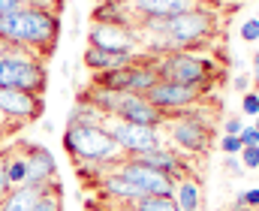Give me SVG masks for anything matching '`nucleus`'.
Here are the masks:
<instances>
[{
  "mask_svg": "<svg viewBox=\"0 0 259 211\" xmlns=\"http://www.w3.org/2000/svg\"><path fill=\"white\" fill-rule=\"evenodd\" d=\"M61 18L49 6H24L18 12L0 15V39L33 52L36 58H49L58 49Z\"/></svg>",
  "mask_w": 259,
  "mask_h": 211,
  "instance_id": "obj_1",
  "label": "nucleus"
},
{
  "mask_svg": "<svg viewBox=\"0 0 259 211\" xmlns=\"http://www.w3.org/2000/svg\"><path fill=\"white\" fill-rule=\"evenodd\" d=\"M64 151L72 163H97V166H118L127 160L121 145L112 139L103 127H66L64 130Z\"/></svg>",
  "mask_w": 259,
  "mask_h": 211,
  "instance_id": "obj_2",
  "label": "nucleus"
},
{
  "mask_svg": "<svg viewBox=\"0 0 259 211\" xmlns=\"http://www.w3.org/2000/svg\"><path fill=\"white\" fill-rule=\"evenodd\" d=\"M157 67V75L163 81H175V85H187V88H196V91H208L211 81L217 78V70L214 64L205 58V55H196V52H169L163 58L154 61Z\"/></svg>",
  "mask_w": 259,
  "mask_h": 211,
  "instance_id": "obj_3",
  "label": "nucleus"
},
{
  "mask_svg": "<svg viewBox=\"0 0 259 211\" xmlns=\"http://www.w3.org/2000/svg\"><path fill=\"white\" fill-rule=\"evenodd\" d=\"M217 30V15L208 6H193L190 12H181L175 18H169L166 27V46L169 52H187L205 46Z\"/></svg>",
  "mask_w": 259,
  "mask_h": 211,
  "instance_id": "obj_4",
  "label": "nucleus"
},
{
  "mask_svg": "<svg viewBox=\"0 0 259 211\" xmlns=\"http://www.w3.org/2000/svg\"><path fill=\"white\" fill-rule=\"evenodd\" d=\"M166 133L178 145L175 148L178 154L181 151L184 154H208L211 145H214V127L202 115H196V109H187V112L169 118L166 121Z\"/></svg>",
  "mask_w": 259,
  "mask_h": 211,
  "instance_id": "obj_5",
  "label": "nucleus"
},
{
  "mask_svg": "<svg viewBox=\"0 0 259 211\" xmlns=\"http://www.w3.org/2000/svg\"><path fill=\"white\" fill-rule=\"evenodd\" d=\"M0 88H18L27 94H46L49 70L39 58H0Z\"/></svg>",
  "mask_w": 259,
  "mask_h": 211,
  "instance_id": "obj_6",
  "label": "nucleus"
},
{
  "mask_svg": "<svg viewBox=\"0 0 259 211\" xmlns=\"http://www.w3.org/2000/svg\"><path fill=\"white\" fill-rule=\"evenodd\" d=\"M103 130L121 145V151H124L127 157H139V154L166 148L160 127H142V124H127V121H121V118H106V121H103Z\"/></svg>",
  "mask_w": 259,
  "mask_h": 211,
  "instance_id": "obj_7",
  "label": "nucleus"
},
{
  "mask_svg": "<svg viewBox=\"0 0 259 211\" xmlns=\"http://www.w3.org/2000/svg\"><path fill=\"white\" fill-rule=\"evenodd\" d=\"M145 100H148L151 106H157L163 115L175 118V115H181V112H187V109H196V106H199L202 91L187 88V85H175V81H163V78H160V81L145 94Z\"/></svg>",
  "mask_w": 259,
  "mask_h": 211,
  "instance_id": "obj_8",
  "label": "nucleus"
},
{
  "mask_svg": "<svg viewBox=\"0 0 259 211\" xmlns=\"http://www.w3.org/2000/svg\"><path fill=\"white\" fill-rule=\"evenodd\" d=\"M46 112V97L42 94H27L18 88H0V115L6 121L24 124V121H36Z\"/></svg>",
  "mask_w": 259,
  "mask_h": 211,
  "instance_id": "obj_9",
  "label": "nucleus"
},
{
  "mask_svg": "<svg viewBox=\"0 0 259 211\" xmlns=\"http://www.w3.org/2000/svg\"><path fill=\"white\" fill-rule=\"evenodd\" d=\"M115 169L127 181H133L145 196H160V199H172L175 196V178H169L163 172H154V169H148V166H142L136 160H121Z\"/></svg>",
  "mask_w": 259,
  "mask_h": 211,
  "instance_id": "obj_10",
  "label": "nucleus"
},
{
  "mask_svg": "<svg viewBox=\"0 0 259 211\" xmlns=\"http://www.w3.org/2000/svg\"><path fill=\"white\" fill-rule=\"evenodd\" d=\"M88 49L100 52H136L139 49V30L124 24H94L88 30Z\"/></svg>",
  "mask_w": 259,
  "mask_h": 211,
  "instance_id": "obj_11",
  "label": "nucleus"
},
{
  "mask_svg": "<svg viewBox=\"0 0 259 211\" xmlns=\"http://www.w3.org/2000/svg\"><path fill=\"white\" fill-rule=\"evenodd\" d=\"M21 154H24V163H27V181L24 184L46 190L49 184L58 181V163H55L49 148H42V145H21Z\"/></svg>",
  "mask_w": 259,
  "mask_h": 211,
  "instance_id": "obj_12",
  "label": "nucleus"
},
{
  "mask_svg": "<svg viewBox=\"0 0 259 211\" xmlns=\"http://www.w3.org/2000/svg\"><path fill=\"white\" fill-rule=\"evenodd\" d=\"M112 118H121L127 124H142V127H163L169 121V115H163L157 106H151L139 94H124V100H121V106Z\"/></svg>",
  "mask_w": 259,
  "mask_h": 211,
  "instance_id": "obj_13",
  "label": "nucleus"
},
{
  "mask_svg": "<svg viewBox=\"0 0 259 211\" xmlns=\"http://www.w3.org/2000/svg\"><path fill=\"white\" fill-rule=\"evenodd\" d=\"M127 160H136L154 172H163L169 178H187L190 175V166L184 163V157L175 151V148H157V151H148V154H139V157H127Z\"/></svg>",
  "mask_w": 259,
  "mask_h": 211,
  "instance_id": "obj_14",
  "label": "nucleus"
},
{
  "mask_svg": "<svg viewBox=\"0 0 259 211\" xmlns=\"http://www.w3.org/2000/svg\"><path fill=\"white\" fill-rule=\"evenodd\" d=\"M94 187L103 193V199H109V202H115V205H133L136 199H142V196H145V193H142L133 181H127L118 169L106 172Z\"/></svg>",
  "mask_w": 259,
  "mask_h": 211,
  "instance_id": "obj_15",
  "label": "nucleus"
},
{
  "mask_svg": "<svg viewBox=\"0 0 259 211\" xmlns=\"http://www.w3.org/2000/svg\"><path fill=\"white\" fill-rule=\"evenodd\" d=\"M193 6H199L196 0H130V9H133L136 21H142V18L169 21V18H175L181 12H190Z\"/></svg>",
  "mask_w": 259,
  "mask_h": 211,
  "instance_id": "obj_16",
  "label": "nucleus"
},
{
  "mask_svg": "<svg viewBox=\"0 0 259 211\" xmlns=\"http://www.w3.org/2000/svg\"><path fill=\"white\" fill-rule=\"evenodd\" d=\"M81 61H84V67L91 72H109V70H124V67L142 61V58H139V52H100V49H88Z\"/></svg>",
  "mask_w": 259,
  "mask_h": 211,
  "instance_id": "obj_17",
  "label": "nucleus"
},
{
  "mask_svg": "<svg viewBox=\"0 0 259 211\" xmlns=\"http://www.w3.org/2000/svg\"><path fill=\"white\" fill-rule=\"evenodd\" d=\"M94 24H124L136 27V15L130 9V0H115V3H97L91 12Z\"/></svg>",
  "mask_w": 259,
  "mask_h": 211,
  "instance_id": "obj_18",
  "label": "nucleus"
},
{
  "mask_svg": "<svg viewBox=\"0 0 259 211\" xmlns=\"http://www.w3.org/2000/svg\"><path fill=\"white\" fill-rule=\"evenodd\" d=\"M172 202L178 205V211H202V184L196 181L193 175L178 178L175 181V196Z\"/></svg>",
  "mask_w": 259,
  "mask_h": 211,
  "instance_id": "obj_19",
  "label": "nucleus"
},
{
  "mask_svg": "<svg viewBox=\"0 0 259 211\" xmlns=\"http://www.w3.org/2000/svg\"><path fill=\"white\" fill-rule=\"evenodd\" d=\"M39 187H30V184H21V187H12L3 199H0V211H30L33 202L39 199Z\"/></svg>",
  "mask_w": 259,
  "mask_h": 211,
  "instance_id": "obj_20",
  "label": "nucleus"
},
{
  "mask_svg": "<svg viewBox=\"0 0 259 211\" xmlns=\"http://www.w3.org/2000/svg\"><path fill=\"white\" fill-rule=\"evenodd\" d=\"M103 121H106V115L94 103H88L81 97L75 100V106L69 112V127H103Z\"/></svg>",
  "mask_w": 259,
  "mask_h": 211,
  "instance_id": "obj_21",
  "label": "nucleus"
},
{
  "mask_svg": "<svg viewBox=\"0 0 259 211\" xmlns=\"http://www.w3.org/2000/svg\"><path fill=\"white\" fill-rule=\"evenodd\" d=\"M30 211H64V202H61V184H58V181L49 184V187L39 193V199L33 202Z\"/></svg>",
  "mask_w": 259,
  "mask_h": 211,
  "instance_id": "obj_22",
  "label": "nucleus"
},
{
  "mask_svg": "<svg viewBox=\"0 0 259 211\" xmlns=\"http://www.w3.org/2000/svg\"><path fill=\"white\" fill-rule=\"evenodd\" d=\"M6 175H9V184H12V187H21V184L27 181L24 154H9V157H6Z\"/></svg>",
  "mask_w": 259,
  "mask_h": 211,
  "instance_id": "obj_23",
  "label": "nucleus"
},
{
  "mask_svg": "<svg viewBox=\"0 0 259 211\" xmlns=\"http://www.w3.org/2000/svg\"><path fill=\"white\" fill-rule=\"evenodd\" d=\"M136 211H178V205L172 199H160V196H142L133 202Z\"/></svg>",
  "mask_w": 259,
  "mask_h": 211,
  "instance_id": "obj_24",
  "label": "nucleus"
},
{
  "mask_svg": "<svg viewBox=\"0 0 259 211\" xmlns=\"http://www.w3.org/2000/svg\"><path fill=\"white\" fill-rule=\"evenodd\" d=\"M238 160H241L244 169H259V145H244Z\"/></svg>",
  "mask_w": 259,
  "mask_h": 211,
  "instance_id": "obj_25",
  "label": "nucleus"
},
{
  "mask_svg": "<svg viewBox=\"0 0 259 211\" xmlns=\"http://www.w3.org/2000/svg\"><path fill=\"white\" fill-rule=\"evenodd\" d=\"M238 33H241V39H244V43H256V39H259V18H247V21L241 24V30H238Z\"/></svg>",
  "mask_w": 259,
  "mask_h": 211,
  "instance_id": "obj_26",
  "label": "nucleus"
},
{
  "mask_svg": "<svg viewBox=\"0 0 259 211\" xmlns=\"http://www.w3.org/2000/svg\"><path fill=\"white\" fill-rule=\"evenodd\" d=\"M241 112L250 115V118H256L259 115V94L256 91H247V94H244V100H241Z\"/></svg>",
  "mask_w": 259,
  "mask_h": 211,
  "instance_id": "obj_27",
  "label": "nucleus"
},
{
  "mask_svg": "<svg viewBox=\"0 0 259 211\" xmlns=\"http://www.w3.org/2000/svg\"><path fill=\"white\" fill-rule=\"evenodd\" d=\"M220 148H223V154H226V157H238L244 145H241L238 136H223V139H220Z\"/></svg>",
  "mask_w": 259,
  "mask_h": 211,
  "instance_id": "obj_28",
  "label": "nucleus"
},
{
  "mask_svg": "<svg viewBox=\"0 0 259 211\" xmlns=\"http://www.w3.org/2000/svg\"><path fill=\"white\" fill-rule=\"evenodd\" d=\"M241 130H244L241 118H226L223 121V136H241Z\"/></svg>",
  "mask_w": 259,
  "mask_h": 211,
  "instance_id": "obj_29",
  "label": "nucleus"
},
{
  "mask_svg": "<svg viewBox=\"0 0 259 211\" xmlns=\"http://www.w3.org/2000/svg\"><path fill=\"white\" fill-rule=\"evenodd\" d=\"M241 199H244L247 211H259V187H250V190H244V193H241Z\"/></svg>",
  "mask_w": 259,
  "mask_h": 211,
  "instance_id": "obj_30",
  "label": "nucleus"
},
{
  "mask_svg": "<svg viewBox=\"0 0 259 211\" xmlns=\"http://www.w3.org/2000/svg\"><path fill=\"white\" fill-rule=\"evenodd\" d=\"M9 190H12V184H9V175H6V157L0 154V199H3Z\"/></svg>",
  "mask_w": 259,
  "mask_h": 211,
  "instance_id": "obj_31",
  "label": "nucleus"
},
{
  "mask_svg": "<svg viewBox=\"0 0 259 211\" xmlns=\"http://www.w3.org/2000/svg\"><path fill=\"white\" fill-rule=\"evenodd\" d=\"M241 145H259V133H256V127L253 124H244V130H241Z\"/></svg>",
  "mask_w": 259,
  "mask_h": 211,
  "instance_id": "obj_32",
  "label": "nucleus"
},
{
  "mask_svg": "<svg viewBox=\"0 0 259 211\" xmlns=\"http://www.w3.org/2000/svg\"><path fill=\"white\" fill-rule=\"evenodd\" d=\"M24 6H27V0H0V15L18 12V9H24Z\"/></svg>",
  "mask_w": 259,
  "mask_h": 211,
  "instance_id": "obj_33",
  "label": "nucleus"
},
{
  "mask_svg": "<svg viewBox=\"0 0 259 211\" xmlns=\"http://www.w3.org/2000/svg\"><path fill=\"white\" fill-rule=\"evenodd\" d=\"M223 166H226V172H229V175H241V172H244V166H241V160H238V157H226V160H223Z\"/></svg>",
  "mask_w": 259,
  "mask_h": 211,
  "instance_id": "obj_34",
  "label": "nucleus"
},
{
  "mask_svg": "<svg viewBox=\"0 0 259 211\" xmlns=\"http://www.w3.org/2000/svg\"><path fill=\"white\" fill-rule=\"evenodd\" d=\"M232 85H235V91L247 94V91H250V75H235V78H232Z\"/></svg>",
  "mask_w": 259,
  "mask_h": 211,
  "instance_id": "obj_35",
  "label": "nucleus"
},
{
  "mask_svg": "<svg viewBox=\"0 0 259 211\" xmlns=\"http://www.w3.org/2000/svg\"><path fill=\"white\" fill-rule=\"evenodd\" d=\"M253 81L259 85V52H253Z\"/></svg>",
  "mask_w": 259,
  "mask_h": 211,
  "instance_id": "obj_36",
  "label": "nucleus"
},
{
  "mask_svg": "<svg viewBox=\"0 0 259 211\" xmlns=\"http://www.w3.org/2000/svg\"><path fill=\"white\" fill-rule=\"evenodd\" d=\"M6 124H9V127H18V124H15V121H6V118H3V115H0V136H3V133H6Z\"/></svg>",
  "mask_w": 259,
  "mask_h": 211,
  "instance_id": "obj_37",
  "label": "nucleus"
},
{
  "mask_svg": "<svg viewBox=\"0 0 259 211\" xmlns=\"http://www.w3.org/2000/svg\"><path fill=\"white\" fill-rule=\"evenodd\" d=\"M253 127H256V133H259V115H256V124H253Z\"/></svg>",
  "mask_w": 259,
  "mask_h": 211,
  "instance_id": "obj_38",
  "label": "nucleus"
},
{
  "mask_svg": "<svg viewBox=\"0 0 259 211\" xmlns=\"http://www.w3.org/2000/svg\"><path fill=\"white\" fill-rule=\"evenodd\" d=\"M97 3H115V0H97Z\"/></svg>",
  "mask_w": 259,
  "mask_h": 211,
  "instance_id": "obj_39",
  "label": "nucleus"
},
{
  "mask_svg": "<svg viewBox=\"0 0 259 211\" xmlns=\"http://www.w3.org/2000/svg\"><path fill=\"white\" fill-rule=\"evenodd\" d=\"M91 211H100V208H91Z\"/></svg>",
  "mask_w": 259,
  "mask_h": 211,
  "instance_id": "obj_40",
  "label": "nucleus"
}]
</instances>
